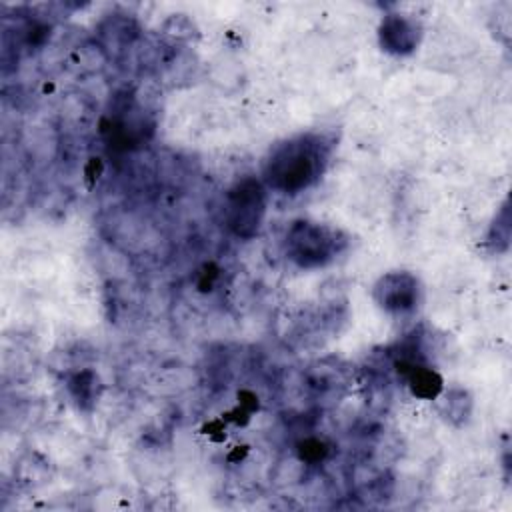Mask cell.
Listing matches in <instances>:
<instances>
[{
	"mask_svg": "<svg viewBox=\"0 0 512 512\" xmlns=\"http://www.w3.org/2000/svg\"><path fill=\"white\" fill-rule=\"evenodd\" d=\"M334 140L326 132H300L274 144L264 160L262 182L282 194L314 186L332 156Z\"/></svg>",
	"mask_w": 512,
	"mask_h": 512,
	"instance_id": "6da1fadb",
	"label": "cell"
},
{
	"mask_svg": "<svg viewBox=\"0 0 512 512\" xmlns=\"http://www.w3.org/2000/svg\"><path fill=\"white\" fill-rule=\"evenodd\" d=\"M348 244L350 238L336 226L314 220H296L286 232L284 252L294 266L314 270L336 260Z\"/></svg>",
	"mask_w": 512,
	"mask_h": 512,
	"instance_id": "7a4b0ae2",
	"label": "cell"
},
{
	"mask_svg": "<svg viewBox=\"0 0 512 512\" xmlns=\"http://www.w3.org/2000/svg\"><path fill=\"white\" fill-rule=\"evenodd\" d=\"M266 214V184L256 176L236 180L224 200V218L238 238H254Z\"/></svg>",
	"mask_w": 512,
	"mask_h": 512,
	"instance_id": "3957f363",
	"label": "cell"
},
{
	"mask_svg": "<svg viewBox=\"0 0 512 512\" xmlns=\"http://www.w3.org/2000/svg\"><path fill=\"white\" fill-rule=\"evenodd\" d=\"M372 296L382 310L390 314H408L420 302V280L406 270L386 272L376 280Z\"/></svg>",
	"mask_w": 512,
	"mask_h": 512,
	"instance_id": "277c9868",
	"label": "cell"
},
{
	"mask_svg": "<svg viewBox=\"0 0 512 512\" xmlns=\"http://www.w3.org/2000/svg\"><path fill=\"white\" fill-rule=\"evenodd\" d=\"M422 36L418 20L406 14H386L378 26V42L382 50L394 56H406L416 50Z\"/></svg>",
	"mask_w": 512,
	"mask_h": 512,
	"instance_id": "5b68a950",
	"label": "cell"
},
{
	"mask_svg": "<svg viewBox=\"0 0 512 512\" xmlns=\"http://www.w3.org/2000/svg\"><path fill=\"white\" fill-rule=\"evenodd\" d=\"M402 378H406L410 392H412L416 398H422V400H434V398H438L440 392H442V388H444L442 376H440L432 366H428L426 362L414 364L412 368H408V370L404 372Z\"/></svg>",
	"mask_w": 512,
	"mask_h": 512,
	"instance_id": "8992f818",
	"label": "cell"
},
{
	"mask_svg": "<svg viewBox=\"0 0 512 512\" xmlns=\"http://www.w3.org/2000/svg\"><path fill=\"white\" fill-rule=\"evenodd\" d=\"M66 388L72 396V400L78 404V408L82 410H90L100 394V380L98 374L94 370H80L70 374V378L66 380Z\"/></svg>",
	"mask_w": 512,
	"mask_h": 512,
	"instance_id": "52a82bcc",
	"label": "cell"
},
{
	"mask_svg": "<svg viewBox=\"0 0 512 512\" xmlns=\"http://www.w3.org/2000/svg\"><path fill=\"white\" fill-rule=\"evenodd\" d=\"M444 416L452 422H462L470 414V398L466 396L464 390H450L444 396Z\"/></svg>",
	"mask_w": 512,
	"mask_h": 512,
	"instance_id": "ba28073f",
	"label": "cell"
},
{
	"mask_svg": "<svg viewBox=\"0 0 512 512\" xmlns=\"http://www.w3.org/2000/svg\"><path fill=\"white\" fill-rule=\"evenodd\" d=\"M326 454H328V444H326L322 438L310 436V438H304V440L298 444V456H300V460H304V462L316 464V462L324 460Z\"/></svg>",
	"mask_w": 512,
	"mask_h": 512,
	"instance_id": "9c48e42d",
	"label": "cell"
}]
</instances>
